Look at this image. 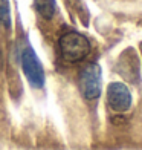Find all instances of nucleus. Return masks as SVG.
Listing matches in <instances>:
<instances>
[{"instance_id": "1", "label": "nucleus", "mask_w": 142, "mask_h": 150, "mask_svg": "<svg viewBox=\"0 0 142 150\" xmlns=\"http://www.w3.org/2000/svg\"><path fill=\"white\" fill-rule=\"evenodd\" d=\"M60 52L61 57L69 63L83 61L90 52V43L83 34L70 31L60 37Z\"/></svg>"}, {"instance_id": "2", "label": "nucleus", "mask_w": 142, "mask_h": 150, "mask_svg": "<svg viewBox=\"0 0 142 150\" xmlns=\"http://www.w3.org/2000/svg\"><path fill=\"white\" fill-rule=\"evenodd\" d=\"M79 89L83 97L89 101L99 98L103 89V72L96 63L86 64L79 72Z\"/></svg>"}, {"instance_id": "3", "label": "nucleus", "mask_w": 142, "mask_h": 150, "mask_svg": "<svg viewBox=\"0 0 142 150\" xmlns=\"http://www.w3.org/2000/svg\"><path fill=\"white\" fill-rule=\"evenodd\" d=\"M22 69L29 84L35 89H41L44 86V71L43 64L40 63L35 51L31 47V45H25L22 51Z\"/></svg>"}, {"instance_id": "4", "label": "nucleus", "mask_w": 142, "mask_h": 150, "mask_svg": "<svg viewBox=\"0 0 142 150\" xmlns=\"http://www.w3.org/2000/svg\"><path fill=\"white\" fill-rule=\"evenodd\" d=\"M107 103L115 112H125L131 106V93L124 83H110L107 89Z\"/></svg>"}, {"instance_id": "5", "label": "nucleus", "mask_w": 142, "mask_h": 150, "mask_svg": "<svg viewBox=\"0 0 142 150\" xmlns=\"http://www.w3.org/2000/svg\"><path fill=\"white\" fill-rule=\"evenodd\" d=\"M34 6L38 14L46 20H51L57 11L55 0H34Z\"/></svg>"}, {"instance_id": "6", "label": "nucleus", "mask_w": 142, "mask_h": 150, "mask_svg": "<svg viewBox=\"0 0 142 150\" xmlns=\"http://www.w3.org/2000/svg\"><path fill=\"white\" fill-rule=\"evenodd\" d=\"M0 25L5 28L11 26V8L9 0H0Z\"/></svg>"}]
</instances>
